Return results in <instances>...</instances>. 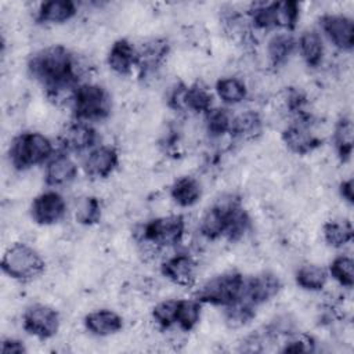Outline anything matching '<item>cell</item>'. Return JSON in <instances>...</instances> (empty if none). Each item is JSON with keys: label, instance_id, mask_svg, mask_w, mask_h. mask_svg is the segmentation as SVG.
<instances>
[{"label": "cell", "instance_id": "cell-1", "mask_svg": "<svg viewBox=\"0 0 354 354\" xmlns=\"http://www.w3.org/2000/svg\"><path fill=\"white\" fill-rule=\"evenodd\" d=\"M28 71L43 86L50 100L72 102L79 83L75 57L66 47L54 44L39 50L29 58Z\"/></svg>", "mask_w": 354, "mask_h": 354}, {"label": "cell", "instance_id": "cell-2", "mask_svg": "<svg viewBox=\"0 0 354 354\" xmlns=\"http://www.w3.org/2000/svg\"><path fill=\"white\" fill-rule=\"evenodd\" d=\"M54 155V145L48 137L37 131H25L14 137L8 156L17 170H28L33 166L47 163Z\"/></svg>", "mask_w": 354, "mask_h": 354}, {"label": "cell", "instance_id": "cell-3", "mask_svg": "<svg viewBox=\"0 0 354 354\" xmlns=\"http://www.w3.org/2000/svg\"><path fill=\"white\" fill-rule=\"evenodd\" d=\"M71 106L75 120L91 123L108 118L112 101L109 93L102 86L95 83H80L75 90Z\"/></svg>", "mask_w": 354, "mask_h": 354}, {"label": "cell", "instance_id": "cell-4", "mask_svg": "<svg viewBox=\"0 0 354 354\" xmlns=\"http://www.w3.org/2000/svg\"><path fill=\"white\" fill-rule=\"evenodd\" d=\"M46 263L41 254L26 243L17 242L1 257V271L15 281H30L43 274Z\"/></svg>", "mask_w": 354, "mask_h": 354}, {"label": "cell", "instance_id": "cell-5", "mask_svg": "<svg viewBox=\"0 0 354 354\" xmlns=\"http://www.w3.org/2000/svg\"><path fill=\"white\" fill-rule=\"evenodd\" d=\"M245 277L238 271H227L207 279L195 293L202 304H213L227 307L238 301L243 296Z\"/></svg>", "mask_w": 354, "mask_h": 354}, {"label": "cell", "instance_id": "cell-6", "mask_svg": "<svg viewBox=\"0 0 354 354\" xmlns=\"http://www.w3.org/2000/svg\"><path fill=\"white\" fill-rule=\"evenodd\" d=\"M184 231V217L181 214H170L145 223L141 228V239L156 248H167L180 243Z\"/></svg>", "mask_w": 354, "mask_h": 354}, {"label": "cell", "instance_id": "cell-7", "mask_svg": "<svg viewBox=\"0 0 354 354\" xmlns=\"http://www.w3.org/2000/svg\"><path fill=\"white\" fill-rule=\"evenodd\" d=\"M239 205H241V201L232 195H230L228 198L220 199L217 203L209 207L201 217V221H199L201 234L210 241H214L223 236L225 238L232 213Z\"/></svg>", "mask_w": 354, "mask_h": 354}, {"label": "cell", "instance_id": "cell-8", "mask_svg": "<svg viewBox=\"0 0 354 354\" xmlns=\"http://www.w3.org/2000/svg\"><path fill=\"white\" fill-rule=\"evenodd\" d=\"M213 95L210 90L202 83L185 86L176 84L169 94V105L178 111H191L195 113H206L210 111Z\"/></svg>", "mask_w": 354, "mask_h": 354}, {"label": "cell", "instance_id": "cell-9", "mask_svg": "<svg viewBox=\"0 0 354 354\" xmlns=\"http://www.w3.org/2000/svg\"><path fill=\"white\" fill-rule=\"evenodd\" d=\"M24 329L39 339H50L59 329V314L47 304H32L22 314Z\"/></svg>", "mask_w": 354, "mask_h": 354}, {"label": "cell", "instance_id": "cell-10", "mask_svg": "<svg viewBox=\"0 0 354 354\" xmlns=\"http://www.w3.org/2000/svg\"><path fill=\"white\" fill-rule=\"evenodd\" d=\"M66 213V202L61 194L54 189L41 192L30 205V216L36 224L53 225L64 218Z\"/></svg>", "mask_w": 354, "mask_h": 354}, {"label": "cell", "instance_id": "cell-11", "mask_svg": "<svg viewBox=\"0 0 354 354\" xmlns=\"http://www.w3.org/2000/svg\"><path fill=\"white\" fill-rule=\"evenodd\" d=\"M307 116L299 118L282 131V141L286 148L297 155H307L321 147L322 141L311 131Z\"/></svg>", "mask_w": 354, "mask_h": 354}, {"label": "cell", "instance_id": "cell-12", "mask_svg": "<svg viewBox=\"0 0 354 354\" xmlns=\"http://www.w3.org/2000/svg\"><path fill=\"white\" fill-rule=\"evenodd\" d=\"M321 29L329 41L342 51H351L354 47L353 19L342 14H326L319 19Z\"/></svg>", "mask_w": 354, "mask_h": 354}, {"label": "cell", "instance_id": "cell-13", "mask_svg": "<svg viewBox=\"0 0 354 354\" xmlns=\"http://www.w3.org/2000/svg\"><path fill=\"white\" fill-rule=\"evenodd\" d=\"M98 136L95 129L90 123L80 120L69 123L59 136L61 148L68 153L91 151L95 148Z\"/></svg>", "mask_w": 354, "mask_h": 354}, {"label": "cell", "instance_id": "cell-14", "mask_svg": "<svg viewBox=\"0 0 354 354\" xmlns=\"http://www.w3.org/2000/svg\"><path fill=\"white\" fill-rule=\"evenodd\" d=\"M162 274L178 286L191 288L196 282L198 264L189 254L177 253L163 261Z\"/></svg>", "mask_w": 354, "mask_h": 354}, {"label": "cell", "instance_id": "cell-15", "mask_svg": "<svg viewBox=\"0 0 354 354\" xmlns=\"http://www.w3.org/2000/svg\"><path fill=\"white\" fill-rule=\"evenodd\" d=\"M281 290V281L272 272H261L245 279L243 299L253 306H260L274 299Z\"/></svg>", "mask_w": 354, "mask_h": 354}, {"label": "cell", "instance_id": "cell-16", "mask_svg": "<svg viewBox=\"0 0 354 354\" xmlns=\"http://www.w3.org/2000/svg\"><path fill=\"white\" fill-rule=\"evenodd\" d=\"M119 163V153L113 147L98 145L88 151L83 160V170L91 178H106Z\"/></svg>", "mask_w": 354, "mask_h": 354}, {"label": "cell", "instance_id": "cell-17", "mask_svg": "<svg viewBox=\"0 0 354 354\" xmlns=\"http://www.w3.org/2000/svg\"><path fill=\"white\" fill-rule=\"evenodd\" d=\"M77 165L65 151L54 153L46 163L44 180L50 187H64L77 177Z\"/></svg>", "mask_w": 354, "mask_h": 354}, {"label": "cell", "instance_id": "cell-18", "mask_svg": "<svg viewBox=\"0 0 354 354\" xmlns=\"http://www.w3.org/2000/svg\"><path fill=\"white\" fill-rule=\"evenodd\" d=\"M169 54V44L163 39H152L137 50V68L141 77L155 73Z\"/></svg>", "mask_w": 354, "mask_h": 354}, {"label": "cell", "instance_id": "cell-19", "mask_svg": "<svg viewBox=\"0 0 354 354\" xmlns=\"http://www.w3.org/2000/svg\"><path fill=\"white\" fill-rule=\"evenodd\" d=\"M137 48L127 40H116L108 53V66L118 75H129L137 66Z\"/></svg>", "mask_w": 354, "mask_h": 354}, {"label": "cell", "instance_id": "cell-20", "mask_svg": "<svg viewBox=\"0 0 354 354\" xmlns=\"http://www.w3.org/2000/svg\"><path fill=\"white\" fill-rule=\"evenodd\" d=\"M86 329L95 336H111L123 328L122 317L108 308H101L88 313L84 317Z\"/></svg>", "mask_w": 354, "mask_h": 354}, {"label": "cell", "instance_id": "cell-21", "mask_svg": "<svg viewBox=\"0 0 354 354\" xmlns=\"http://www.w3.org/2000/svg\"><path fill=\"white\" fill-rule=\"evenodd\" d=\"M77 12L76 3L72 0H50L40 4L36 19L41 24H64Z\"/></svg>", "mask_w": 354, "mask_h": 354}, {"label": "cell", "instance_id": "cell-22", "mask_svg": "<svg viewBox=\"0 0 354 354\" xmlns=\"http://www.w3.org/2000/svg\"><path fill=\"white\" fill-rule=\"evenodd\" d=\"M263 131V120L254 111H245L232 116L230 134L238 140H256Z\"/></svg>", "mask_w": 354, "mask_h": 354}, {"label": "cell", "instance_id": "cell-23", "mask_svg": "<svg viewBox=\"0 0 354 354\" xmlns=\"http://www.w3.org/2000/svg\"><path fill=\"white\" fill-rule=\"evenodd\" d=\"M170 196L181 207L194 206L202 196L201 183L195 177L183 176L173 183Z\"/></svg>", "mask_w": 354, "mask_h": 354}, {"label": "cell", "instance_id": "cell-24", "mask_svg": "<svg viewBox=\"0 0 354 354\" xmlns=\"http://www.w3.org/2000/svg\"><path fill=\"white\" fill-rule=\"evenodd\" d=\"M297 46V40L290 32H282L274 35L267 44V55L270 64L275 68L286 64Z\"/></svg>", "mask_w": 354, "mask_h": 354}, {"label": "cell", "instance_id": "cell-25", "mask_svg": "<svg viewBox=\"0 0 354 354\" xmlns=\"http://www.w3.org/2000/svg\"><path fill=\"white\" fill-rule=\"evenodd\" d=\"M297 47L307 66L317 68L321 65L324 58V43L317 30H304L297 40Z\"/></svg>", "mask_w": 354, "mask_h": 354}, {"label": "cell", "instance_id": "cell-26", "mask_svg": "<svg viewBox=\"0 0 354 354\" xmlns=\"http://www.w3.org/2000/svg\"><path fill=\"white\" fill-rule=\"evenodd\" d=\"M322 234L325 242L332 248H343L353 241L354 230L353 224L347 218L329 220L322 227Z\"/></svg>", "mask_w": 354, "mask_h": 354}, {"label": "cell", "instance_id": "cell-27", "mask_svg": "<svg viewBox=\"0 0 354 354\" xmlns=\"http://www.w3.org/2000/svg\"><path fill=\"white\" fill-rule=\"evenodd\" d=\"M329 278V272L326 268L318 264H304L301 266L295 275L296 283L306 290L318 292L325 288Z\"/></svg>", "mask_w": 354, "mask_h": 354}, {"label": "cell", "instance_id": "cell-28", "mask_svg": "<svg viewBox=\"0 0 354 354\" xmlns=\"http://www.w3.org/2000/svg\"><path fill=\"white\" fill-rule=\"evenodd\" d=\"M353 122L348 116H343L337 120L333 131V144L337 156L342 162H347L353 153Z\"/></svg>", "mask_w": 354, "mask_h": 354}, {"label": "cell", "instance_id": "cell-29", "mask_svg": "<svg viewBox=\"0 0 354 354\" xmlns=\"http://www.w3.org/2000/svg\"><path fill=\"white\" fill-rule=\"evenodd\" d=\"M216 93L218 98L228 105L242 102L248 95L246 84L238 77H223L216 83Z\"/></svg>", "mask_w": 354, "mask_h": 354}, {"label": "cell", "instance_id": "cell-30", "mask_svg": "<svg viewBox=\"0 0 354 354\" xmlns=\"http://www.w3.org/2000/svg\"><path fill=\"white\" fill-rule=\"evenodd\" d=\"M202 314V303L198 299H178L177 306V321L176 325L185 332L192 330Z\"/></svg>", "mask_w": 354, "mask_h": 354}, {"label": "cell", "instance_id": "cell-31", "mask_svg": "<svg viewBox=\"0 0 354 354\" xmlns=\"http://www.w3.org/2000/svg\"><path fill=\"white\" fill-rule=\"evenodd\" d=\"M300 17V6L297 1L285 0L274 1V24L275 28L285 29L290 32L296 28V24Z\"/></svg>", "mask_w": 354, "mask_h": 354}, {"label": "cell", "instance_id": "cell-32", "mask_svg": "<svg viewBox=\"0 0 354 354\" xmlns=\"http://www.w3.org/2000/svg\"><path fill=\"white\" fill-rule=\"evenodd\" d=\"M225 324L231 328H239L249 324L256 317V306L241 297L238 301L224 307Z\"/></svg>", "mask_w": 354, "mask_h": 354}, {"label": "cell", "instance_id": "cell-33", "mask_svg": "<svg viewBox=\"0 0 354 354\" xmlns=\"http://www.w3.org/2000/svg\"><path fill=\"white\" fill-rule=\"evenodd\" d=\"M232 116L225 108H212L205 113V124L210 137L218 138L230 133Z\"/></svg>", "mask_w": 354, "mask_h": 354}, {"label": "cell", "instance_id": "cell-34", "mask_svg": "<svg viewBox=\"0 0 354 354\" xmlns=\"http://www.w3.org/2000/svg\"><path fill=\"white\" fill-rule=\"evenodd\" d=\"M329 277L339 282L344 288H353L354 285V261L350 256L340 254L329 264Z\"/></svg>", "mask_w": 354, "mask_h": 354}, {"label": "cell", "instance_id": "cell-35", "mask_svg": "<svg viewBox=\"0 0 354 354\" xmlns=\"http://www.w3.org/2000/svg\"><path fill=\"white\" fill-rule=\"evenodd\" d=\"M178 299H167L159 301L152 308V318L162 329H169L176 325L177 321Z\"/></svg>", "mask_w": 354, "mask_h": 354}, {"label": "cell", "instance_id": "cell-36", "mask_svg": "<svg viewBox=\"0 0 354 354\" xmlns=\"http://www.w3.org/2000/svg\"><path fill=\"white\" fill-rule=\"evenodd\" d=\"M76 221L83 225L97 224L101 218V203L95 196L84 198L75 213Z\"/></svg>", "mask_w": 354, "mask_h": 354}, {"label": "cell", "instance_id": "cell-37", "mask_svg": "<svg viewBox=\"0 0 354 354\" xmlns=\"http://www.w3.org/2000/svg\"><path fill=\"white\" fill-rule=\"evenodd\" d=\"M0 351L3 354H25L28 350L22 340H18L14 337H7L1 342Z\"/></svg>", "mask_w": 354, "mask_h": 354}, {"label": "cell", "instance_id": "cell-38", "mask_svg": "<svg viewBox=\"0 0 354 354\" xmlns=\"http://www.w3.org/2000/svg\"><path fill=\"white\" fill-rule=\"evenodd\" d=\"M310 343L311 342L308 339L304 340L301 337H297V339L286 342V344L282 348V351L283 353H306V351H311Z\"/></svg>", "mask_w": 354, "mask_h": 354}, {"label": "cell", "instance_id": "cell-39", "mask_svg": "<svg viewBox=\"0 0 354 354\" xmlns=\"http://www.w3.org/2000/svg\"><path fill=\"white\" fill-rule=\"evenodd\" d=\"M339 192H340V196L347 202V203H353L354 202V191H353V180L348 178V180H344L340 183L339 185Z\"/></svg>", "mask_w": 354, "mask_h": 354}]
</instances>
